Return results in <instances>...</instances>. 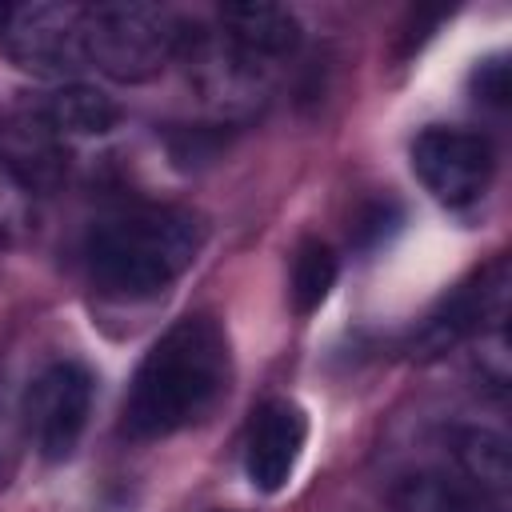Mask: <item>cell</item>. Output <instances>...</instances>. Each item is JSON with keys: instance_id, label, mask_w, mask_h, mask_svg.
<instances>
[{"instance_id": "3957f363", "label": "cell", "mask_w": 512, "mask_h": 512, "mask_svg": "<svg viewBox=\"0 0 512 512\" xmlns=\"http://www.w3.org/2000/svg\"><path fill=\"white\" fill-rule=\"evenodd\" d=\"M188 24L160 4L84 8V56L120 84H144L164 72L184 44Z\"/></svg>"}, {"instance_id": "9c48e42d", "label": "cell", "mask_w": 512, "mask_h": 512, "mask_svg": "<svg viewBox=\"0 0 512 512\" xmlns=\"http://www.w3.org/2000/svg\"><path fill=\"white\" fill-rule=\"evenodd\" d=\"M452 444V460L460 480L480 492L484 500H492L496 508L508 504V484H512V464H508V440L484 424H460L448 436Z\"/></svg>"}, {"instance_id": "7c38bea8", "label": "cell", "mask_w": 512, "mask_h": 512, "mask_svg": "<svg viewBox=\"0 0 512 512\" xmlns=\"http://www.w3.org/2000/svg\"><path fill=\"white\" fill-rule=\"evenodd\" d=\"M336 284V256L324 240H304L292 256V272H288V296L292 308L300 316L316 312L328 296V288Z\"/></svg>"}, {"instance_id": "5b68a950", "label": "cell", "mask_w": 512, "mask_h": 512, "mask_svg": "<svg viewBox=\"0 0 512 512\" xmlns=\"http://www.w3.org/2000/svg\"><path fill=\"white\" fill-rule=\"evenodd\" d=\"M4 52L36 76H72L88 64L84 56V8L76 4H20L8 8L0 28Z\"/></svg>"}, {"instance_id": "5bb4252c", "label": "cell", "mask_w": 512, "mask_h": 512, "mask_svg": "<svg viewBox=\"0 0 512 512\" xmlns=\"http://www.w3.org/2000/svg\"><path fill=\"white\" fill-rule=\"evenodd\" d=\"M12 464H16V432L8 424V412L0 408V488L8 484L12 476Z\"/></svg>"}, {"instance_id": "ba28073f", "label": "cell", "mask_w": 512, "mask_h": 512, "mask_svg": "<svg viewBox=\"0 0 512 512\" xmlns=\"http://www.w3.org/2000/svg\"><path fill=\"white\" fill-rule=\"evenodd\" d=\"M216 28L264 68H276L300 44V20L280 4H228L220 8Z\"/></svg>"}, {"instance_id": "7a4b0ae2", "label": "cell", "mask_w": 512, "mask_h": 512, "mask_svg": "<svg viewBox=\"0 0 512 512\" xmlns=\"http://www.w3.org/2000/svg\"><path fill=\"white\" fill-rule=\"evenodd\" d=\"M204 248V220L188 208H128L100 220L84 244V264L96 292L144 300L180 280Z\"/></svg>"}, {"instance_id": "6da1fadb", "label": "cell", "mask_w": 512, "mask_h": 512, "mask_svg": "<svg viewBox=\"0 0 512 512\" xmlns=\"http://www.w3.org/2000/svg\"><path fill=\"white\" fill-rule=\"evenodd\" d=\"M232 356L228 336L212 316L176 320L144 352L128 396L124 432L132 440H160L180 428L200 424L228 392Z\"/></svg>"}, {"instance_id": "4fadbf2b", "label": "cell", "mask_w": 512, "mask_h": 512, "mask_svg": "<svg viewBox=\"0 0 512 512\" xmlns=\"http://www.w3.org/2000/svg\"><path fill=\"white\" fill-rule=\"evenodd\" d=\"M472 88H476V100H484L492 108H504L508 104V64L500 56L496 60H484L472 72Z\"/></svg>"}, {"instance_id": "9a60e30c", "label": "cell", "mask_w": 512, "mask_h": 512, "mask_svg": "<svg viewBox=\"0 0 512 512\" xmlns=\"http://www.w3.org/2000/svg\"><path fill=\"white\" fill-rule=\"evenodd\" d=\"M4 16H8V4H0V28H4Z\"/></svg>"}, {"instance_id": "8fae6325", "label": "cell", "mask_w": 512, "mask_h": 512, "mask_svg": "<svg viewBox=\"0 0 512 512\" xmlns=\"http://www.w3.org/2000/svg\"><path fill=\"white\" fill-rule=\"evenodd\" d=\"M396 512H504V508L472 492L464 480L420 472L396 488Z\"/></svg>"}, {"instance_id": "30bf717a", "label": "cell", "mask_w": 512, "mask_h": 512, "mask_svg": "<svg viewBox=\"0 0 512 512\" xmlns=\"http://www.w3.org/2000/svg\"><path fill=\"white\" fill-rule=\"evenodd\" d=\"M44 120L60 136H104L116 128L120 108L108 92H100L92 84H64L60 92H52Z\"/></svg>"}, {"instance_id": "8992f818", "label": "cell", "mask_w": 512, "mask_h": 512, "mask_svg": "<svg viewBox=\"0 0 512 512\" xmlns=\"http://www.w3.org/2000/svg\"><path fill=\"white\" fill-rule=\"evenodd\" d=\"M88 412H92V372L76 360L48 364L24 396V424L44 460H68L76 452L88 428Z\"/></svg>"}, {"instance_id": "52a82bcc", "label": "cell", "mask_w": 512, "mask_h": 512, "mask_svg": "<svg viewBox=\"0 0 512 512\" xmlns=\"http://www.w3.org/2000/svg\"><path fill=\"white\" fill-rule=\"evenodd\" d=\"M304 440H308L304 408L292 400H268L256 412V420L248 428V444H244V472H248L252 488L280 492L296 472Z\"/></svg>"}, {"instance_id": "277c9868", "label": "cell", "mask_w": 512, "mask_h": 512, "mask_svg": "<svg viewBox=\"0 0 512 512\" xmlns=\"http://www.w3.org/2000/svg\"><path fill=\"white\" fill-rule=\"evenodd\" d=\"M412 172L444 208H468L488 192L496 152L472 128L432 124L412 140Z\"/></svg>"}]
</instances>
